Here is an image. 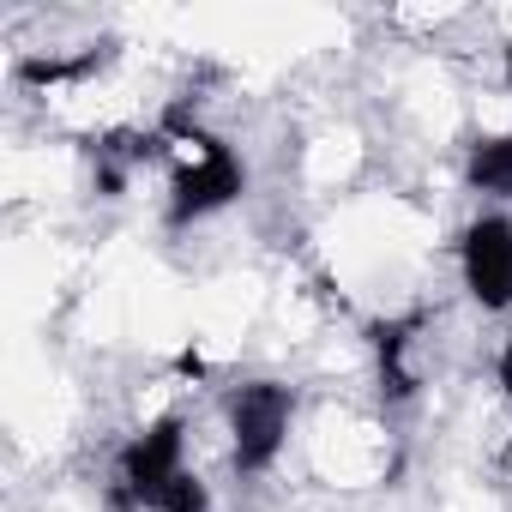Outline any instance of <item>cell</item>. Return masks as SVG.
I'll return each mask as SVG.
<instances>
[{"label":"cell","mask_w":512,"mask_h":512,"mask_svg":"<svg viewBox=\"0 0 512 512\" xmlns=\"http://www.w3.org/2000/svg\"><path fill=\"white\" fill-rule=\"evenodd\" d=\"M458 272L482 314L512 308V217L506 211H488L458 235Z\"/></svg>","instance_id":"6da1fadb"},{"label":"cell","mask_w":512,"mask_h":512,"mask_svg":"<svg viewBox=\"0 0 512 512\" xmlns=\"http://www.w3.org/2000/svg\"><path fill=\"white\" fill-rule=\"evenodd\" d=\"M464 181L488 199H512V133H482L464 157Z\"/></svg>","instance_id":"7a4b0ae2"}]
</instances>
